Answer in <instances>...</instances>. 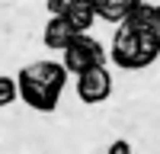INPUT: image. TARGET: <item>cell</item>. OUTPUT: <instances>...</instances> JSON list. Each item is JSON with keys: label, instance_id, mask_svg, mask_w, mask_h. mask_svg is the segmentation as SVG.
<instances>
[{"label": "cell", "instance_id": "obj_1", "mask_svg": "<svg viewBox=\"0 0 160 154\" xmlns=\"http://www.w3.org/2000/svg\"><path fill=\"white\" fill-rule=\"evenodd\" d=\"M109 58L122 71H144L160 58V35L154 29V7L141 3L112 35Z\"/></svg>", "mask_w": 160, "mask_h": 154}, {"label": "cell", "instance_id": "obj_2", "mask_svg": "<svg viewBox=\"0 0 160 154\" xmlns=\"http://www.w3.org/2000/svg\"><path fill=\"white\" fill-rule=\"evenodd\" d=\"M68 84V68L58 61H32L16 74L19 100L35 112H51L58 106V100Z\"/></svg>", "mask_w": 160, "mask_h": 154}, {"label": "cell", "instance_id": "obj_3", "mask_svg": "<svg viewBox=\"0 0 160 154\" xmlns=\"http://www.w3.org/2000/svg\"><path fill=\"white\" fill-rule=\"evenodd\" d=\"M106 51L96 38H93L90 32H80L74 42L64 48V68H68V74H74V77H80L83 71H90V68H96V64H106Z\"/></svg>", "mask_w": 160, "mask_h": 154}, {"label": "cell", "instance_id": "obj_4", "mask_svg": "<svg viewBox=\"0 0 160 154\" xmlns=\"http://www.w3.org/2000/svg\"><path fill=\"white\" fill-rule=\"evenodd\" d=\"M77 96L80 103L87 106H96V103H106L112 96V77H109V68L106 64H96L77 77Z\"/></svg>", "mask_w": 160, "mask_h": 154}, {"label": "cell", "instance_id": "obj_5", "mask_svg": "<svg viewBox=\"0 0 160 154\" xmlns=\"http://www.w3.org/2000/svg\"><path fill=\"white\" fill-rule=\"evenodd\" d=\"M80 32H74V26L64 19V16H51L45 23V32H42V42L51 48V51H64Z\"/></svg>", "mask_w": 160, "mask_h": 154}, {"label": "cell", "instance_id": "obj_6", "mask_svg": "<svg viewBox=\"0 0 160 154\" xmlns=\"http://www.w3.org/2000/svg\"><path fill=\"white\" fill-rule=\"evenodd\" d=\"M61 16L74 26V32H90V29H93V23L99 19L90 0H71V3H68V10H64Z\"/></svg>", "mask_w": 160, "mask_h": 154}, {"label": "cell", "instance_id": "obj_7", "mask_svg": "<svg viewBox=\"0 0 160 154\" xmlns=\"http://www.w3.org/2000/svg\"><path fill=\"white\" fill-rule=\"evenodd\" d=\"M141 3H144V0H102V3L96 7V16L106 19V23H115V26H118V23H125Z\"/></svg>", "mask_w": 160, "mask_h": 154}, {"label": "cell", "instance_id": "obj_8", "mask_svg": "<svg viewBox=\"0 0 160 154\" xmlns=\"http://www.w3.org/2000/svg\"><path fill=\"white\" fill-rule=\"evenodd\" d=\"M16 96H19L16 77H3V74H0V106H10Z\"/></svg>", "mask_w": 160, "mask_h": 154}, {"label": "cell", "instance_id": "obj_9", "mask_svg": "<svg viewBox=\"0 0 160 154\" xmlns=\"http://www.w3.org/2000/svg\"><path fill=\"white\" fill-rule=\"evenodd\" d=\"M68 3H71V0H45V7H48L51 16H61V13L68 10Z\"/></svg>", "mask_w": 160, "mask_h": 154}, {"label": "cell", "instance_id": "obj_10", "mask_svg": "<svg viewBox=\"0 0 160 154\" xmlns=\"http://www.w3.org/2000/svg\"><path fill=\"white\" fill-rule=\"evenodd\" d=\"M109 154H131V145H128L125 138H118V141L109 145Z\"/></svg>", "mask_w": 160, "mask_h": 154}, {"label": "cell", "instance_id": "obj_11", "mask_svg": "<svg viewBox=\"0 0 160 154\" xmlns=\"http://www.w3.org/2000/svg\"><path fill=\"white\" fill-rule=\"evenodd\" d=\"M154 29H157V35H160V3H154Z\"/></svg>", "mask_w": 160, "mask_h": 154}]
</instances>
